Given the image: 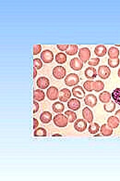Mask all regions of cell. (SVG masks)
Masks as SVG:
<instances>
[{"mask_svg":"<svg viewBox=\"0 0 120 181\" xmlns=\"http://www.w3.org/2000/svg\"><path fill=\"white\" fill-rule=\"evenodd\" d=\"M41 60L44 63H51L54 60V54L51 50L45 49L41 53Z\"/></svg>","mask_w":120,"mask_h":181,"instance_id":"obj_6","label":"cell"},{"mask_svg":"<svg viewBox=\"0 0 120 181\" xmlns=\"http://www.w3.org/2000/svg\"><path fill=\"white\" fill-rule=\"evenodd\" d=\"M52 109H53V111H54L55 113H61L62 112H64L65 106H64L63 103H61V102H56V103L53 104Z\"/></svg>","mask_w":120,"mask_h":181,"instance_id":"obj_24","label":"cell"},{"mask_svg":"<svg viewBox=\"0 0 120 181\" xmlns=\"http://www.w3.org/2000/svg\"><path fill=\"white\" fill-rule=\"evenodd\" d=\"M71 91H72L71 92L72 95L76 99H83V98H85V89L82 86H74Z\"/></svg>","mask_w":120,"mask_h":181,"instance_id":"obj_8","label":"cell"},{"mask_svg":"<svg viewBox=\"0 0 120 181\" xmlns=\"http://www.w3.org/2000/svg\"><path fill=\"white\" fill-rule=\"evenodd\" d=\"M65 115L67 116L69 123H74L77 119V114L76 113H74V111H67L65 113Z\"/></svg>","mask_w":120,"mask_h":181,"instance_id":"obj_27","label":"cell"},{"mask_svg":"<svg viewBox=\"0 0 120 181\" xmlns=\"http://www.w3.org/2000/svg\"><path fill=\"white\" fill-rule=\"evenodd\" d=\"M97 74L102 78V79H107L110 74H111V70L109 69V67L106 66V65H102L98 68V72Z\"/></svg>","mask_w":120,"mask_h":181,"instance_id":"obj_7","label":"cell"},{"mask_svg":"<svg viewBox=\"0 0 120 181\" xmlns=\"http://www.w3.org/2000/svg\"><path fill=\"white\" fill-rule=\"evenodd\" d=\"M100 130H101V133H102L103 136L109 137V136H112L113 135V128H111L107 125H103L100 127Z\"/></svg>","mask_w":120,"mask_h":181,"instance_id":"obj_23","label":"cell"},{"mask_svg":"<svg viewBox=\"0 0 120 181\" xmlns=\"http://www.w3.org/2000/svg\"><path fill=\"white\" fill-rule=\"evenodd\" d=\"M42 51V46L41 45H34L32 47V53L33 55H38Z\"/></svg>","mask_w":120,"mask_h":181,"instance_id":"obj_37","label":"cell"},{"mask_svg":"<svg viewBox=\"0 0 120 181\" xmlns=\"http://www.w3.org/2000/svg\"><path fill=\"white\" fill-rule=\"evenodd\" d=\"M108 65L111 67V68H117L118 65H119V60L117 59V60H111V59H108Z\"/></svg>","mask_w":120,"mask_h":181,"instance_id":"obj_34","label":"cell"},{"mask_svg":"<svg viewBox=\"0 0 120 181\" xmlns=\"http://www.w3.org/2000/svg\"><path fill=\"white\" fill-rule=\"evenodd\" d=\"M112 98L115 100L116 103H118V105H120V88H116L113 93H112Z\"/></svg>","mask_w":120,"mask_h":181,"instance_id":"obj_32","label":"cell"},{"mask_svg":"<svg viewBox=\"0 0 120 181\" xmlns=\"http://www.w3.org/2000/svg\"><path fill=\"white\" fill-rule=\"evenodd\" d=\"M111 97L112 96L108 91H104L99 95V99L101 102L106 104V103H108L109 101H111Z\"/></svg>","mask_w":120,"mask_h":181,"instance_id":"obj_21","label":"cell"},{"mask_svg":"<svg viewBox=\"0 0 120 181\" xmlns=\"http://www.w3.org/2000/svg\"><path fill=\"white\" fill-rule=\"evenodd\" d=\"M80 82V77L76 73H69L65 77V84L68 86H74Z\"/></svg>","mask_w":120,"mask_h":181,"instance_id":"obj_2","label":"cell"},{"mask_svg":"<svg viewBox=\"0 0 120 181\" xmlns=\"http://www.w3.org/2000/svg\"><path fill=\"white\" fill-rule=\"evenodd\" d=\"M36 85L40 89H45L49 86L50 82H49L48 78H46L44 76H42V77H39V79L36 82Z\"/></svg>","mask_w":120,"mask_h":181,"instance_id":"obj_13","label":"cell"},{"mask_svg":"<svg viewBox=\"0 0 120 181\" xmlns=\"http://www.w3.org/2000/svg\"><path fill=\"white\" fill-rule=\"evenodd\" d=\"M47 135V132L44 128L43 127H39V128H36L34 130V133H33V136L34 137H46Z\"/></svg>","mask_w":120,"mask_h":181,"instance_id":"obj_31","label":"cell"},{"mask_svg":"<svg viewBox=\"0 0 120 181\" xmlns=\"http://www.w3.org/2000/svg\"><path fill=\"white\" fill-rule=\"evenodd\" d=\"M118 76H119V78H120V69L118 70Z\"/></svg>","mask_w":120,"mask_h":181,"instance_id":"obj_44","label":"cell"},{"mask_svg":"<svg viewBox=\"0 0 120 181\" xmlns=\"http://www.w3.org/2000/svg\"><path fill=\"white\" fill-rule=\"evenodd\" d=\"M106 53H107V48H106V46H104V45H98V46H95V48H94V54H95L98 58H101V57L106 56Z\"/></svg>","mask_w":120,"mask_h":181,"instance_id":"obj_15","label":"cell"},{"mask_svg":"<svg viewBox=\"0 0 120 181\" xmlns=\"http://www.w3.org/2000/svg\"><path fill=\"white\" fill-rule=\"evenodd\" d=\"M83 88H84L86 91H89V92L94 90V82L92 81V80L86 81V82L83 84Z\"/></svg>","mask_w":120,"mask_h":181,"instance_id":"obj_30","label":"cell"},{"mask_svg":"<svg viewBox=\"0 0 120 181\" xmlns=\"http://www.w3.org/2000/svg\"><path fill=\"white\" fill-rule=\"evenodd\" d=\"M71 94H72V93L70 92L69 89H68V88H63V89H61V91L59 92V98H58V99H60L61 102H67V101H68V99H70Z\"/></svg>","mask_w":120,"mask_h":181,"instance_id":"obj_10","label":"cell"},{"mask_svg":"<svg viewBox=\"0 0 120 181\" xmlns=\"http://www.w3.org/2000/svg\"><path fill=\"white\" fill-rule=\"evenodd\" d=\"M84 74H85V77L88 80H93L97 76V71L93 67H89L85 70Z\"/></svg>","mask_w":120,"mask_h":181,"instance_id":"obj_16","label":"cell"},{"mask_svg":"<svg viewBox=\"0 0 120 181\" xmlns=\"http://www.w3.org/2000/svg\"><path fill=\"white\" fill-rule=\"evenodd\" d=\"M45 98V93L42 89H37L33 91V99L35 101H43Z\"/></svg>","mask_w":120,"mask_h":181,"instance_id":"obj_18","label":"cell"},{"mask_svg":"<svg viewBox=\"0 0 120 181\" xmlns=\"http://www.w3.org/2000/svg\"><path fill=\"white\" fill-rule=\"evenodd\" d=\"M115 116H116V117L119 120V123H120V110H118V111L116 113V115H115Z\"/></svg>","mask_w":120,"mask_h":181,"instance_id":"obj_41","label":"cell"},{"mask_svg":"<svg viewBox=\"0 0 120 181\" xmlns=\"http://www.w3.org/2000/svg\"><path fill=\"white\" fill-rule=\"evenodd\" d=\"M84 102H85V104L87 106H89L91 108H93L97 104V98L94 95H93V94H89V95L85 96Z\"/></svg>","mask_w":120,"mask_h":181,"instance_id":"obj_11","label":"cell"},{"mask_svg":"<svg viewBox=\"0 0 120 181\" xmlns=\"http://www.w3.org/2000/svg\"><path fill=\"white\" fill-rule=\"evenodd\" d=\"M39 111V103H38V101H33V111H32V113H36L37 112Z\"/></svg>","mask_w":120,"mask_h":181,"instance_id":"obj_39","label":"cell"},{"mask_svg":"<svg viewBox=\"0 0 120 181\" xmlns=\"http://www.w3.org/2000/svg\"><path fill=\"white\" fill-rule=\"evenodd\" d=\"M107 53H108L109 59H111V60H117L119 57V50L115 46L110 47L109 50L107 51Z\"/></svg>","mask_w":120,"mask_h":181,"instance_id":"obj_22","label":"cell"},{"mask_svg":"<svg viewBox=\"0 0 120 181\" xmlns=\"http://www.w3.org/2000/svg\"><path fill=\"white\" fill-rule=\"evenodd\" d=\"M82 116H83V119L86 122H88L90 124L93 123V112L88 107H86V108L83 109V111H82Z\"/></svg>","mask_w":120,"mask_h":181,"instance_id":"obj_14","label":"cell"},{"mask_svg":"<svg viewBox=\"0 0 120 181\" xmlns=\"http://www.w3.org/2000/svg\"><path fill=\"white\" fill-rule=\"evenodd\" d=\"M105 88V84L102 81H95L94 82V91L100 92Z\"/></svg>","mask_w":120,"mask_h":181,"instance_id":"obj_33","label":"cell"},{"mask_svg":"<svg viewBox=\"0 0 120 181\" xmlns=\"http://www.w3.org/2000/svg\"><path fill=\"white\" fill-rule=\"evenodd\" d=\"M53 137H61V135L60 134H55V135H53Z\"/></svg>","mask_w":120,"mask_h":181,"instance_id":"obj_43","label":"cell"},{"mask_svg":"<svg viewBox=\"0 0 120 181\" xmlns=\"http://www.w3.org/2000/svg\"><path fill=\"white\" fill-rule=\"evenodd\" d=\"M38 126H39V122H38V120H37L36 118H33V128L36 129V128H38Z\"/></svg>","mask_w":120,"mask_h":181,"instance_id":"obj_40","label":"cell"},{"mask_svg":"<svg viewBox=\"0 0 120 181\" xmlns=\"http://www.w3.org/2000/svg\"><path fill=\"white\" fill-rule=\"evenodd\" d=\"M54 124L57 126V127H66L68 124V120L67 118V116L65 114L62 113H57L55 117H54Z\"/></svg>","mask_w":120,"mask_h":181,"instance_id":"obj_1","label":"cell"},{"mask_svg":"<svg viewBox=\"0 0 120 181\" xmlns=\"http://www.w3.org/2000/svg\"><path fill=\"white\" fill-rule=\"evenodd\" d=\"M46 97L49 100H56L59 98V91L56 86H51L46 91Z\"/></svg>","mask_w":120,"mask_h":181,"instance_id":"obj_5","label":"cell"},{"mask_svg":"<svg viewBox=\"0 0 120 181\" xmlns=\"http://www.w3.org/2000/svg\"><path fill=\"white\" fill-rule=\"evenodd\" d=\"M56 61L57 62V63H59V64H64L66 61H67V55L66 54H64V53H62V52H60V53H57L56 55Z\"/></svg>","mask_w":120,"mask_h":181,"instance_id":"obj_26","label":"cell"},{"mask_svg":"<svg viewBox=\"0 0 120 181\" xmlns=\"http://www.w3.org/2000/svg\"><path fill=\"white\" fill-rule=\"evenodd\" d=\"M66 73H67L66 69L62 66H56L53 69V76L57 80H61L65 78Z\"/></svg>","mask_w":120,"mask_h":181,"instance_id":"obj_4","label":"cell"},{"mask_svg":"<svg viewBox=\"0 0 120 181\" xmlns=\"http://www.w3.org/2000/svg\"><path fill=\"white\" fill-rule=\"evenodd\" d=\"M37 76V69H35V68H33V78H35Z\"/></svg>","mask_w":120,"mask_h":181,"instance_id":"obj_42","label":"cell"},{"mask_svg":"<svg viewBox=\"0 0 120 181\" xmlns=\"http://www.w3.org/2000/svg\"><path fill=\"white\" fill-rule=\"evenodd\" d=\"M33 67L37 70L42 69L43 67V60H39V59H34L33 60Z\"/></svg>","mask_w":120,"mask_h":181,"instance_id":"obj_35","label":"cell"},{"mask_svg":"<svg viewBox=\"0 0 120 181\" xmlns=\"http://www.w3.org/2000/svg\"><path fill=\"white\" fill-rule=\"evenodd\" d=\"M79 50L80 49H79V46L77 45H70L68 46V49L67 50V54L68 56H73V55L77 54L79 52Z\"/></svg>","mask_w":120,"mask_h":181,"instance_id":"obj_28","label":"cell"},{"mask_svg":"<svg viewBox=\"0 0 120 181\" xmlns=\"http://www.w3.org/2000/svg\"><path fill=\"white\" fill-rule=\"evenodd\" d=\"M119 120L116 117V116H110L107 119V126H110L111 128H118L119 126Z\"/></svg>","mask_w":120,"mask_h":181,"instance_id":"obj_19","label":"cell"},{"mask_svg":"<svg viewBox=\"0 0 120 181\" xmlns=\"http://www.w3.org/2000/svg\"><path fill=\"white\" fill-rule=\"evenodd\" d=\"M100 62V59L99 58H94V59H91L88 61V64L90 65V67H93V66H97Z\"/></svg>","mask_w":120,"mask_h":181,"instance_id":"obj_36","label":"cell"},{"mask_svg":"<svg viewBox=\"0 0 120 181\" xmlns=\"http://www.w3.org/2000/svg\"><path fill=\"white\" fill-rule=\"evenodd\" d=\"M83 64H84V63H83L80 59L74 58V59H72V60H70L69 66H70V68H71L72 70H74V71H81V70L82 69V67H83Z\"/></svg>","mask_w":120,"mask_h":181,"instance_id":"obj_9","label":"cell"},{"mask_svg":"<svg viewBox=\"0 0 120 181\" xmlns=\"http://www.w3.org/2000/svg\"><path fill=\"white\" fill-rule=\"evenodd\" d=\"M52 113H50L49 112H43L40 116V120L43 124H49L52 121Z\"/></svg>","mask_w":120,"mask_h":181,"instance_id":"obj_20","label":"cell"},{"mask_svg":"<svg viewBox=\"0 0 120 181\" xmlns=\"http://www.w3.org/2000/svg\"><path fill=\"white\" fill-rule=\"evenodd\" d=\"M68 107L72 111H78L81 108V102L77 99H71L68 101Z\"/></svg>","mask_w":120,"mask_h":181,"instance_id":"obj_17","label":"cell"},{"mask_svg":"<svg viewBox=\"0 0 120 181\" xmlns=\"http://www.w3.org/2000/svg\"><path fill=\"white\" fill-rule=\"evenodd\" d=\"M100 130V126L97 124V123H91L89 128H88V131L90 134H93V135H95L98 133V131Z\"/></svg>","mask_w":120,"mask_h":181,"instance_id":"obj_25","label":"cell"},{"mask_svg":"<svg viewBox=\"0 0 120 181\" xmlns=\"http://www.w3.org/2000/svg\"><path fill=\"white\" fill-rule=\"evenodd\" d=\"M68 46H69L68 45H57V46H56V47H57L59 50H61V51H65V50L67 51V50L68 49Z\"/></svg>","mask_w":120,"mask_h":181,"instance_id":"obj_38","label":"cell"},{"mask_svg":"<svg viewBox=\"0 0 120 181\" xmlns=\"http://www.w3.org/2000/svg\"><path fill=\"white\" fill-rule=\"evenodd\" d=\"M74 128L76 129V131L78 132H84L87 128V123L85 120L83 119H79L75 122L74 124Z\"/></svg>","mask_w":120,"mask_h":181,"instance_id":"obj_12","label":"cell"},{"mask_svg":"<svg viewBox=\"0 0 120 181\" xmlns=\"http://www.w3.org/2000/svg\"><path fill=\"white\" fill-rule=\"evenodd\" d=\"M104 109L107 113H113L116 109V102L114 101H109L108 103H106L104 106Z\"/></svg>","mask_w":120,"mask_h":181,"instance_id":"obj_29","label":"cell"},{"mask_svg":"<svg viewBox=\"0 0 120 181\" xmlns=\"http://www.w3.org/2000/svg\"><path fill=\"white\" fill-rule=\"evenodd\" d=\"M79 57L80 60L83 62V63H88V61L90 60L91 58V50L88 47H82L79 50Z\"/></svg>","mask_w":120,"mask_h":181,"instance_id":"obj_3","label":"cell"}]
</instances>
